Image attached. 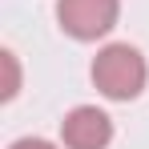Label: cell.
I'll return each instance as SVG.
<instances>
[{"mask_svg": "<svg viewBox=\"0 0 149 149\" xmlns=\"http://www.w3.org/2000/svg\"><path fill=\"white\" fill-rule=\"evenodd\" d=\"M145 56L133 49V45H105L93 61V85L109 101H133L145 89Z\"/></svg>", "mask_w": 149, "mask_h": 149, "instance_id": "1", "label": "cell"}, {"mask_svg": "<svg viewBox=\"0 0 149 149\" xmlns=\"http://www.w3.org/2000/svg\"><path fill=\"white\" fill-rule=\"evenodd\" d=\"M121 0H56V20L73 40H97L117 24Z\"/></svg>", "mask_w": 149, "mask_h": 149, "instance_id": "2", "label": "cell"}, {"mask_svg": "<svg viewBox=\"0 0 149 149\" xmlns=\"http://www.w3.org/2000/svg\"><path fill=\"white\" fill-rule=\"evenodd\" d=\"M61 141L65 149H105L113 141V121L97 105H77L61 121Z\"/></svg>", "mask_w": 149, "mask_h": 149, "instance_id": "3", "label": "cell"}, {"mask_svg": "<svg viewBox=\"0 0 149 149\" xmlns=\"http://www.w3.org/2000/svg\"><path fill=\"white\" fill-rule=\"evenodd\" d=\"M4 69H8V85H4V101H8V97H16V89H20V69H16L12 52H4Z\"/></svg>", "mask_w": 149, "mask_h": 149, "instance_id": "4", "label": "cell"}, {"mask_svg": "<svg viewBox=\"0 0 149 149\" xmlns=\"http://www.w3.org/2000/svg\"><path fill=\"white\" fill-rule=\"evenodd\" d=\"M8 149H56V145L45 141V137H20V141H12Z\"/></svg>", "mask_w": 149, "mask_h": 149, "instance_id": "5", "label": "cell"}]
</instances>
